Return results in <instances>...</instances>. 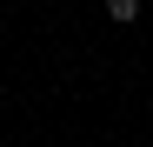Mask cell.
<instances>
[{
    "label": "cell",
    "mask_w": 153,
    "mask_h": 147,
    "mask_svg": "<svg viewBox=\"0 0 153 147\" xmlns=\"http://www.w3.org/2000/svg\"><path fill=\"white\" fill-rule=\"evenodd\" d=\"M0 107H7V100H0Z\"/></svg>",
    "instance_id": "7a4b0ae2"
},
{
    "label": "cell",
    "mask_w": 153,
    "mask_h": 147,
    "mask_svg": "<svg viewBox=\"0 0 153 147\" xmlns=\"http://www.w3.org/2000/svg\"><path fill=\"white\" fill-rule=\"evenodd\" d=\"M107 14L120 20V27H133V20H140V0H107Z\"/></svg>",
    "instance_id": "6da1fadb"
}]
</instances>
